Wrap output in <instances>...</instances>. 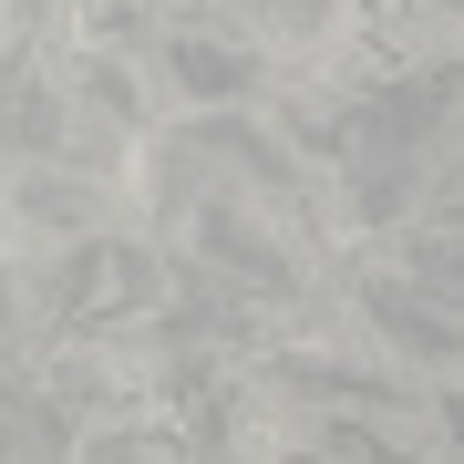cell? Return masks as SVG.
<instances>
[{
	"label": "cell",
	"instance_id": "1",
	"mask_svg": "<svg viewBox=\"0 0 464 464\" xmlns=\"http://www.w3.org/2000/svg\"><path fill=\"white\" fill-rule=\"evenodd\" d=\"M145 289H155V279H145V258H134V248H114V237H93V248L72 258V279H63V310L93 331V320H114L124 299H145Z\"/></svg>",
	"mask_w": 464,
	"mask_h": 464
},
{
	"label": "cell",
	"instance_id": "5",
	"mask_svg": "<svg viewBox=\"0 0 464 464\" xmlns=\"http://www.w3.org/2000/svg\"><path fill=\"white\" fill-rule=\"evenodd\" d=\"M372 310H382V320H402V341H423V351H444V341H454V310H444V299H413V289H372Z\"/></svg>",
	"mask_w": 464,
	"mask_h": 464
},
{
	"label": "cell",
	"instance_id": "2",
	"mask_svg": "<svg viewBox=\"0 0 464 464\" xmlns=\"http://www.w3.org/2000/svg\"><path fill=\"white\" fill-rule=\"evenodd\" d=\"M0 145H52V103H42V83H32V63H0Z\"/></svg>",
	"mask_w": 464,
	"mask_h": 464
},
{
	"label": "cell",
	"instance_id": "6",
	"mask_svg": "<svg viewBox=\"0 0 464 464\" xmlns=\"http://www.w3.org/2000/svg\"><path fill=\"white\" fill-rule=\"evenodd\" d=\"M0 444H11V454H52V444H63V423H42L32 392H0Z\"/></svg>",
	"mask_w": 464,
	"mask_h": 464
},
{
	"label": "cell",
	"instance_id": "4",
	"mask_svg": "<svg viewBox=\"0 0 464 464\" xmlns=\"http://www.w3.org/2000/svg\"><path fill=\"white\" fill-rule=\"evenodd\" d=\"M207 258H217V268H237V279H258V289H289V268L268 258L258 237L237 227V217H207Z\"/></svg>",
	"mask_w": 464,
	"mask_h": 464
},
{
	"label": "cell",
	"instance_id": "3",
	"mask_svg": "<svg viewBox=\"0 0 464 464\" xmlns=\"http://www.w3.org/2000/svg\"><path fill=\"white\" fill-rule=\"evenodd\" d=\"M166 63H176L197 93H248V83H258L248 52H227V42H166Z\"/></svg>",
	"mask_w": 464,
	"mask_h": 464
}]
</instances>
